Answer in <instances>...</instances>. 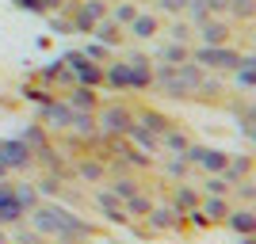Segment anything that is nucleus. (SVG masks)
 I'll return each instance as SVG.
<instances>
[{"instance_id":"nucleus-1","label":"nucleus","mask_w":256,"mask_h":244,"mask_svg":"<svg viewBox=\"0 0 256 244\" xmlns=\"http://www.w3.org/2000/svg\"><path fill=\"white\" fill-rule=\"evenodd\" d=\"M31 229L42 237H54L58 244H73L80 241V237L92 233V225L80 222L69 206H62V202H38V206H31Z\"/></svg>"},{"instance_id":"nucleus-2","label":"nucleus","mask_w":256,"mask_h":244,"mask_svg":"<svg viewBox=\"0 0 256 244\" xmlns=\"http://www.w3.org/2000/svg\"><path fill=\"white\" fill-rule=\"evenodd\" d=\"M31 160H34V149L23 138H0V164H4L8 172L31 168Z\"/></svg>"},{"instance_id":"nucleus-3","label":"nucleus","mask_w":256,"mask_h":244,"mask_svg":"<svg viewBox=\"0 0 256 244\" xmlns=\"http://www.w3.org/2000/svg\"><path fill=\"white\" fill-rule=\"evenodd\" d=\"M38 122H42V126H50V130H73L76 111L65 103V99H46L42 111H38Z\"/></svg>"},{"instance_id":"nucleus-4","label":"nucleus","mask_w":256,"mask_h":244,"mask_svg":"<svg viewBox=\"0 0 256 244\" xmlns=\"http://www.w3.org/2000/svg\"><path fill=\"white\" fill-rule=\"evenodd\" d=\"M62 61H65V69L76 76V84H84V88H92V84H100L104 80V73H100L96 65L88 61V53H80V50H69V53H62Z\"/></svg>"},{"instance_id":"nucleus-5","label":"nucleus","mask_w":256,"mask_h":244,"mask_svg":"<svg viewBox=\"0 0 256 244\" xmlns=\"http://www.w3.org/2000/svg\"><path fill=\"white\" fill-rule=\"evenodd\" d=\"M23 202L16 195V183H0V225H16L23 218Z\"/></svg>"},{"instance_id":"nucleus-6","label":"nucleus","mask_w":256,"mask_h":244,"mask_svg":"<svg viewBox=\"0 0 256 244\" xmlns=\"http://www.w3.org/2000/svg\"><path fill=\"white\" fill-rule=\"evenodd\" d=\"M107 80L118 88H126V84H146V73L142 69H130V65H115V69H107Z\"/></svg>"},{"instance_id":"nucleus-7","label":"nucleus","mask_w":256,"mask_h":244,"mask_svg":"<svg viewBox=\"0 0 256 244\" xmlns=\"http://www.w3.org/2000/svg\"><path fill=\"white\" fill-rule=\"evenodd\" d=\"M65 103L73 107V111H88V115H92V107H96V92H88L84 84H76L73 92L65 96Z\"/></svg>"},{"instance_id":"nucleus-8","label":"nucleus","mask_w":256,"mask_h":244,"mask_svg":"<svg viewBox=\"0 0 256 244\" xmlns=\"http://www.w3.org/2000/svg\"><path fill=\"white\" fill-rule=\"evenodd\" d=\"M104 126L107 130H126L130 126V115L122 111V107H107V111H104Z\"/></svg>"},{"instance_id":"nucleus-9","label":"nucleus","mask_w":256,"mask_h":244,"mask_svg":"<svg viewBox=\"0 0 256 244\" xmlns=\"http://www.w3.org/2000/svg\"><path fill=\"white\" fill-rule=\"evenodd\" d=\"M96 199H100V206L107 210V218H111V222H122V218H126V214L115 206V199H111V195H96Z\"/></svg>"},{"instance_id":"nucleus-10","label":"nucleus","mask_w":256,"mask_h":244,"mask_svg":"<svg viewBox=\"0 0 256 244\" xmlns=\"http://www.w3.org/2000/svg\"><path fill=\"white\" fill-rule=\"evenodd\" d=\"M80 176H84V180H100V176H104V168H100V164H92V160H80Z\"/></svg>"},{"instance_id":"nucleus-11","label":"nucleus","mask_w":256,"mask_h":244,"mask_svg":"<svg viewBox=\"0 0 256 244\" xmlns=\"http://www.w3.org/2000/svg\"><path fill=\"white\" fill-rule=\"evenodd\" d=\"M16 8H23V11H42V0H16Z\"/></svg>"},{"instance_id":"nucleus-12","label":"nucleus","mask_w":256,"mask_h":244,"mask_svg":"<svg viewBox=\"0 0 256 244\" xmlns=\"http://www.w3.org/2000/svg\"><path fill=\"white\" fill-rule=\"evenodd\" d=\"M115 19L118 23H130V19H134V8H115Z\"/></svg>"},{"instance_id":"nucleus-13","label":"nucleus","mask_w":256,"mask_h":244,"mask_svg":"<svg viewBox=\"0 0 256 244\" xmlns=\"http://www.w3.org/2000/svg\"><path fill=\"white\" fill-rule=\"evenodd\" d=\"M134 31H138V34H150L153 23H150V19H134Z\"/></svg>"},{"instance_id":"nucleus-14","label":"nucleus","mask_w":256,"mask_h":244,"mask_svg":"<svg viewBox=\"0 0 256 244\" xmlns=\"http://www.w3.org/2000/svg\"><path fill=\"white\" fill-rule=\"evenodd\" d=\"M0 244H12V241H8V233H4V225H0Z\"/></svg>"},{"instance_id":"nucleus-15","label":"nucleus","mask_w":256,"mask_h":244,"mask_svg":"<svg viewBox=\"0 0 256 244\" xmlns=\"http://www.w3.org/2000/svg\"><path fill=\"white\" fill-rule=\"evenodd\" d=\"M4 176H8V168H4V164H0V180H4Z\"/></svg>"},{"instance_id":"nucleus-16","label":"nucleus","mask_w":256,"mask_h":244,"mask_svg":"<svg viewBox=\"0 0 256 244\" xmlns=\"http://www.w3.org/2000/svg\"><path fill=\"white\" fill-rule=\"evenodd\" d=\"M20 244H23V241H20Z\"/></svg>"}]
</instances>
